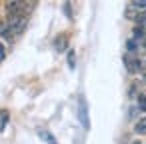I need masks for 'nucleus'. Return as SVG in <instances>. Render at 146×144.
<instances>
[{
	"mask_svg": "<svg viewBox=\"0 0 146 144\" xmlns=\"http://www.w3.org/2000/svg\"><path fill=\"white\" fill-rule=\"evenodd\" d=\"M134 132L136 134H146V116L138 118V122L134 124Z\"/></svg>",
	"mask_w": 146,
	"mask_h": 144,
	"instance_id": "nucleus-7",
	"label": "nucleus"
},
{
	"mask_svg": "<svg viewBox=\"0 0 146 144\" xmlns=\"http://www.w3.org/2000/svg\"><path fill=\"white\" fill-rule=\"evenodd\" d=\"M138 108L146 110V94H138Z\"/></svg>",
	"mask_w": 146,
	"mask_h": 144,
	"instance_id": "nucleus-13",
	"label": "nucleus"
},
{
	"mask_svg": "<svg viewBox=\"0 0 146 144\" xmlns=\"http://www.w3.org/2000/svg\"><path fill=\"white\" fill-rule=\"evenodd\" d=\"M132 144H142V142H140V140H134V142H132Z\"/></svg>",
	"mask_w": 146,
	"mask_h": 144,
	"instance_id": "nucleus-17",
	"label": "nucleus"
},
{
	"mask_svg": "<svg viewBox=\"0 0 146 144\" xmlns=\"http://www.w3.org/2000/svg\"><path fill=\"white\" fill-rule=\"evenodd\" d=\"M34 4L32 2H6V10L10 16H26L28 14V8H32Z\"/></svg>",
	"mask_w": 146,
	"mask_h": 144,
	"instance_id": "nucleus-2",
	"label": "nucleus"
},
{
	"mask_svg": "<svg viewBox=\"0 0 146 144\" xmlns=\"http://www.w3.org/2000/svg\"><path fill=\"white\" fill-rule=\"evenodd\" d=\"M130 4H132L138 12H144V10H146V0H134V2H130Z\"/></svg>",
	"mask_w": 146,
	"mask_h": 144,
	"instance_id": "nucleus-11",
	"label": "nucleus"
},
{
	"mask_svg": "<svg viewBox=\"0 0 146 144\" xmlns=\"http://www.w3.org/2000/svg\"><path fill=\"white\" fill-rule=\"evenodd\" d=\"M66 60H68V68H70V70H74V68H76V52H74V50H68Z\"/></svg>",
	"mask_w": 146,
	"mask_h": 144,
	"instance_id": "nucleus-10",
	"label": "nucleus"
},
{
	"mask_svg": "<svg viewBox=\"0 0 146 144\" xmlns=\"http://www.w3.org/2000/svg\"><path fill=\"white\" fill-rule=\"evenodd\" d=\"M6 58V50H4V46H2V42H0V62H2Z\"/></svg>",
	"mask_w": 146,
	"mask_h": 144,
	"instance_id": "nucleus-15",
	"label": "nucleus"
},
{
	"mask_svg": "<svg viewBox=\"0 0 146 144\" xmlns=\"http://www.w3.org/2000/svg\"><path fill=\"white\" fill-rule=\"evenodd\" d=\"M54 48H56V52H64V50L68 48V36H66V34L56 36V40H54Z\"/></svg>",
	"mask_w": 146,
	"mask_h": 144,
	"instance_id": "nucleus-5",
	"label": "nucleus"
},
{
	"mask_svg": "<svg viewBox=\"0 0 146 144\" xmlns=\"http://www.w3.org/2000/svg\"><path fill=\"white\" fill-rule=\"evenodd\" d=\"M26 24H28V16H8L6 22L0 24V34L8 40H12L26 30Z\"/></svg>",
	"mask_w": 146,
	"mask_h": 144,
	"instance_id": "nucleus-1",
	"label": "nucleus"
},
{
	"mask_svg": "<svg viewBox=\"0 0 146 144\" xmlns=\"http://www.w3.org/2000/svg\"><path fill=\"white\" fill-rule=\"evenodd\" d=\"M138 14H140V12H138V10L132 6V4H128V6H126V12H124V16H126L128 20H136V18H138Z\"/></svg>",
	"mask_w": 146,
	"mask_h": 144,
	"instance_id": "nucleus-9",
	"label": "nucleus"
},
{
	"mask_svg": "<svg viewBox=\"0 0 146 144\" xmlns=\"http://www.w3.org/2000/svg\"><path fill=\"white\" fill-rule=\"evenodd\" d=\"M138 72L146 74V56H138Z\"/></svg>",
	"mask_w": 146,
	"mask_h": 144,
	"instance_id": "nucleus-12",
	"label": "nucleus"
},
{
	"mask_svg": "<svg viewBox=\"0 0 146 144\" xmlns=\"http://www.w3.org/2000/svg\"><path fill=\"white\" fill-rule=\"evenodd\" d=\"M62 8H64V14H66V16H68V18L72 20V10H70V2H64V4H62Z\"/></svg>",
	"mask_w": 146,
	"mask_h": 144,
	"instance_id": "nucleus-14",
	"label": "nucleus"
},
{
	"mask_svg": "<svg viewBox=\"0 0 146 144\" xmlns=\"http://www.w3.org/2000/svg\"><path fill=\"white\" fill-rule=\"evenodd\" d=\"M38 136H40L46 144H58L56 138L52 136V132H48V130H44V128H38Z\"/></svg>",
	"mask_w": 146,
	"mask_h": 144,
	"instance_id": "nucleus-6",
	"label": "nucleus"
},
{
	"mask_svg": "<svg viewBox=\"0 0 146 144\" xmlns=\"http://www.w3.org/2000/svg\"><path fill=\"white\" fill-rule=\"evenodd\" d=\"M136 28H140V30L144 32V36H146V22H142V24H140V26H136Z\"/></svg>",
	"mask_w": 146,
	"mask_h": 144,
	"instance_id": "nucleus-16",
	"label": "nucleus"
},
{
	"mask_svg": "<svg viewBox=\"0 0 146 144\" xmlns=\"http://www.w3.org/2000/svg\"><path fill=\"white\" fill-rule=\"evenodd\" d=\"M76 112H78V120H80L82 128H84V130H88V128H90V118H88V106H86L84 96H80V98H78V108H76Z\"/></svg>",
	"mask_w": 146,
	"mask_h": 144,
	"instance_id": "nucleus-3",
	"label": "nucleus"
},
{
	"mask_svg": "<svg viewBox=\"0 0 146 144\" xmlns=\"http://www.w3.org/2000/svg\"><path fill=\"white\" fill-rule=\"evenodd\" d=\"M124 66H126L128 74H136V72H138V56L126 52V54H124Z\"/></svg>",
	"mask_w": 146,
	"mask_h": 144,
	"instance_id": "nucleus-4",
	"label": "nucleus"
},
{
	"mask_svg": "<svg viewBox=\"0 0 146 144\" xmlns=\"http://www.w3.org/2000/svg\"><path fill=\"white\" fill-rule=\"evenodd\" d=\"M8 122H10V114H8V110H0V132L6 128Z\"/></svg>",
	"mask_w": 146,
	"mask_h": 144,
	"instance_id": "nucleus-8",
	"label": "nucleus"
}]
</instances>
